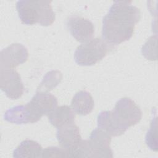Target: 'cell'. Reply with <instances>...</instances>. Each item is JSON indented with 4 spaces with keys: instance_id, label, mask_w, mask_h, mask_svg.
<instances>
[{
    "instance_id": "obj_4",
    "label": "cell",
    "mask_w": 158,
    "mask_h": 158,
    "mask_svg": "<svg viewBox=\"0 0 158 158\" xmlns=\"http://www.w3.org/2000/svg\"><path fill=\"white\" fill-rule=\"evenodd\" d=\"M112 112L117 122L127 129L138 123L142 117L140 108L128 98L118 100Z\"/></svg>"
},
{
    "instance_id": "obj_10",
    "label": "cell",
    "mask_w": 158,
    "mask_h": 158,
    "mask_svg": "<svg viewBox=\"0 0 158 158\" xmlns=\"http://www.w3.org/2000/svg\"><path fill=\"white\" fill-rule=\"evenodd\" d=\"M56 136L60 146L67 151L74 148L81 140L80 129L75 123L58 128Z\"/></svg>"
},
{
    "instance_id": "obj_17",
    "label": "cell",
    "mask_w": 158,
    "mask_h": 158,
    "mask_svg": "<svg viewBox=\"0 0 158 158\" xmlns=\"http://www.w3.org/2000/svg\"><path fill=\"white\" fill-rule=\"evenodd\" d=\"M69 157H91V149L89 140H81L74 148L67 151Z\"/></svg>"
},
{
    "instance_id": "obj_14",
    "label": "cell",
    "mask_w": 158,
    "mask_h": 158,
    "mask_svg": "<svg viewBox=\"0 0 158 158\" xmlns=\"http://www.w3.org/2000/svg\"><path fill=\"white\" fill-rule=\"evenodd\" d=\"M71 106L72 110L80 115H86L91 112L94 107L93 97L86 91H80L73 96Z\"/></svg>"
},
{
    "instance_id": "obj_16",
    "label": "cell",
    "mask_w": 158,
    "mask_h": 158,
    "mask_svg": "<svg viewBox=\"0 0 158 158\" xmlns=\"http://www.w3.org/2000/svg\"><path fill=\"white\" fill-rule=\"evenodd\" d=\"M62 75L58 70H52L48 72L37 88L36 92H45L52 89L62 80Z\"/></svg>"
},
{
    "instance_id": "obj_9",
    "label": "cell",
    "mask_w": 158,
    "mask_h": 158,
    "mask_svg": "<svg viewBox=\"0 0 158 158\" xmlns=\"http://www.w3.org/2000/svg\"><path fill=\"white\" fill-rule=\"evenodd\" d=\"M111 136L101 129H94L91 133L89 142L91 149V157H113L110 147Z\"/></svg>"
},
{
    "instance_id": "obj_18",
    "label": "cell",
    "mask_w": 158,
    "mask_h": 158,
    "mask_svg": "<svg viewBox=\"0 0 158 158\" xmlns=\"http://www.w3.org/2000/svg\"><path fill=\"white\" fill-rule=\"evenodd\" d=\"M146 143L148 146L154 151H157V117H156L152 120L150 128L146 136Z\"/></svg>"
},
{
    "instance_id": "obj_6",
    "label": "cell",
    "mask_w": 158,
    "mask_h": 158,
    "mask_svg": "<svg viewBox=\"0 0 158 158\" xmlns=\"http://www.w3.org/2000/svg\"><path fill=\"white\" fill-rule=\"evenodd\" d=\"M28 57V52L26 47L22 44L13 43L1 52V69H13L25 62Z\"/></svg>"
},
{
    "instance_id": "obj_11",
    "label": "cell",
    "mask_w": 158,
    "mask_h": 158,
    "mask_svg": "<svg viewBox=\"0 0 158 158\" xmlns=\"http://www.w3.org/2000/svg\"><path fill=\"white\" fill-rule=\"evenodd\" d=\"M98 127L110 136H118L127 130L115 119L112 111H103L98 116Z\"/></svg>"
},
{
    "instance_id": "obj_7",
    "label": "cell",
    "mask_w": 158,
    "mask_h": 158,
    "mask_svg": "<svg viewBox=\"0 0 158 158\" xmlns=\"http://www.w3.org/2000/svg\"><path fill=\"white\" fill-rule=\"evenodd\" d=\"M27 105L38 121L43 115H48L57 107V99L50 93L36 92V94Z\"/></svg>"
},
{
    "instance_id": "obj_2",
    "label": "cell",
    "mask_w": 158,
    "mask_h": 158,
    "mask_svg": "<svg viewBox=\"0 0 158 158\" xmlns=\"http://www.w3.org/2000/svg\"><path fill=\"white\" fill-rule=\"evenodd\" d=\"M51 1H18L16 9L22 22L26 25L39 23L49 26L55 20Z\"/></svg>"
},
{
    "instance_id": "obj_1",
    "label": "cell",
    "mask_w": 158,
    "mask_h": 158,
    "mask_svg": "<svg viewBox=\"0 0 158 158\" xmlns=\"http://www.w3.org/2000/svg\"><path fill=\"white\" fill-rule=\"evenodd\" d=\"M140 18L139 9L132 5L131 1H114L102 20L103 40L112 44H118L130 40Z\"/></svg>"
},
{
    "instance_id": "obj_8",
    "label": "cell",
    "mask_w": 158,
    "mask_h": 158,
    "mask_svg": "<svg viewBox=\"0 0 158 158\" xmlns=\"http://www.w3.org/2000/svg\"><path fill=\"white\" fill-rule=\"evenodd\" d=\"M66 25L71 35L80 43H85L91 40L94 33L93 23L78 15L70 16L67 20Z\"/></svg>"
},
{
    "instance_id": "obj_19",
    "label": "cell",
    "mask_w": 158,
    "mask_h": 158,
    "mask_svg": "<svg viewBox=\"0 0 158 158\" xmlns=\"http://www.w3.org/2000/svg\"><path fill=\"white\" fill-rule=\"evenodd\" d=\"M42 157H69L68 152L64 148L58 147H49L42 152Z\"/></svg>"
},
{
    "instance_id": "obj_15",
    "label": "cell",
    "mask_w": 158,
    "mask_h": 158,
    "mask_svg": "<svg viewBox=\"0 0 158 158\" xmlns=\"http://www.w3.org/2000/svg\"><path fill=\"white\" fill-rule=\"evenodd\" d=\"M42 147L36 141L27 139L23 141L14 151V157H40Z\"/></svg>"
},
{
    "instance_id": "obj_5",
    "label": "cell",
    "mask_w": 158,
    "mask_h": 158,
    "mask_svg": "<svg viewBox=\"0 0 158 158\" xmlns=\"http://www.w3.org/2000/svg\"><path fill=\"white\" fill-rule=\"evenodd\" d=\"M0 86L2 91L11 99H19L24 92L20 76L14 69H1Z\"/></svg>"
},
{
    "instance_id": "obj_13",
    "label": "cell",
    "mask_w": 158,
    "mask_h": 158,
    "mask_svg": "<svg viewBox=\"0 0 158 158\" xmlns=\"http://www.w3.org/2000/svg\"><path fill=\"white\" fill-rule=\"evenodd\" d=\"M48 119L52 125L57 128L75 122L73 110L68 106H61L55 108L48 115Z\"/></svg>"
},
{
    "instance_id": "obj_12",
    "label": "cell",
    "mask_w": 158,
    "mask_h": 158,
    "mask_svg": "<svg viewBox=\"0 0 158 158\" xmlns=\"http://www.w3.org/2000/svg\"><path fill=\"white\" fill-rule=\"evenodd\" d=\"M4 118L8 122L15 124L35 123L37 122L27 104L25 106H17L8 109L4 114Z\"/></svg>"
},
{
    "instance_id": "obj_3",
    "label": "cell",
    "mask_w": 158,
    "mask_h": 158,
    "mask_svg": "<svg viewBox=\"0 0 158 158\" xmlns=\"http://www.w3.org/2000/svg\"><path fill=\"white\" fill-rule=\"evenodd\" d=\"M107 42L98 38L88 40L77 47L74 54L75 62L81 66H90L101 60L109 51Z\"/></svg>"
}]
</instances>
